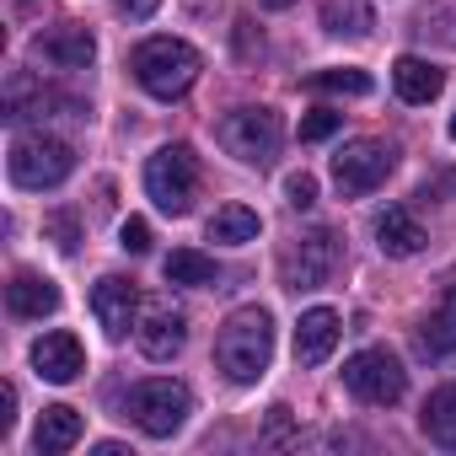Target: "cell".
<instances>
[{
  "mask_svg": "<svg viewBox=\"0 0 456 456\" xmlns=\"http://www.w3.org/2000/svg\"><path fill=\"white\" fill-rule=\"evenodd\" d=\"M285 199H290V209H312V204H317V177H312V172L285 177Z\"/></svg>",
  "mask_w": 456,
  "mask_h": 456,
  "instance_id": "cell-29",
  "label": "cell"
},
{
  "mask_svg": "<svg viewBox=\"0 0 456 456\" xmlns=\"http://www.w3.org/2000/svg\"><path fill=\"white\" fill-rule=\"evenodd\" d=\"M312 92H328V97H370V76L365 70H354V65H338V70H317L312 81H306Z\"/></svg>",
  "mask_w": 456,
  "mask_h": 456,
  "instance_id": "cell-24",
  "label": "cell"
},
{
  "mask_svg": "<svg viewBox=\"0 0 456 456\" xmlns=\"http://www.w3.org/2000/svg\"><path fill=\"white\" fill-rule=\"evenodd\" d=\"M17 429V387L6 381V387H0V435H12Z\"/></svg>",
  "mask_w": 456,
  "mask_h": 456,
  "instance_id": "cell-31",
  "label": "cell"
},
{
  "mask_svg": "<svg viewBox=\"0 0 456 456\" xmlns=\"http://www.w3.org/2000/svg\"><path fill=\"white\" fill-rule=\"evenodd\" d=\"M322 33L328 38H370V28H376V17H370V6L365 0H322Z\"/></svg>",
  "mask_w": 456,
  "mask_h": 456,
  "instance_id": "cell-22",
  "label": "cell"
},
{
  "mask_svg": "<svg viewBox=\"0 0 456 456\" xmlns=\"http://www.w3.org/2000/svg\"><path fill=\"white\" fill-rule=\"evenodd\" d=\"M338 124H344V113H328V108H322V113H306V118H301V140H306V145L333 140V134H338Z\"/></svg>",
  "mask_w": 456,
  "mask_h": 456,
  "instance_id": "cell-26",
  "label": "cell"
},
{
  "mask_svg": "<svg viewBox=\"0 0 456 456\" xmlns=\"http://www.w3.org/2000/svg\"><path fill=\"white\" fill-rule=\"evenodd\" d=\"M419 354L424 360H445L456 354V285L440 296V306L419 322Z\"/></svg>",
  "mask_w": 456,
  "mask_h": 456,
  "instance_id": "cell-17",
  "label": "cell"
},
{
  "mask_svg": "<svg viewBox=\"0 0 456 456\" xmlns=\"http://www.w3.org/2000/svg\"><path fill=\"white\" fill-rule=\"evenodd\" d=\"M209 242H225V248H248V242H258V232H264V220H258V209H248V204H220L215 215H209Z\"/></svg>",
  "mask_w": 456,
  "mask_h": 456,
  "instance_id": "cell-18",
  "label": "cell"
},
{
  "mask_svg": "<svg viewBox=\"0 0 456 456\" xmlns=\"http://www.w3.org/2000/svg\"><path fill=\"white\" fill-rule=\"evenodd\" d=\"M118 248H124V253H151V220L129 215V220L118 225Z\"/></svg>",
  "mask_w": 456,
  "mask_h": 456,
  "instance_id": "cell-28",
  "label": "cell"
},
{
  "mask_svg": "<svg viewBox=\"0 0 456 456\" xmlns=\"http://www.w3.org/2000/svg\"><path fill=\"white\" fill-rule=\"evenodd\" d=\"M269 360H274V317L264 306H237L215 333V365L225 370V381L248 387L269 370Z\"/></svg>",
  "mask_w": 456,
  "mask_h": 456,
  "instance_id": "cell-1",
  "label": "cell"
},
{
  "mask_svg": "<svg viewBox=\"0 0 456 456\" xmlns=\"http://www.w3.org/2000/svg\"><path fill=\"white\" fill-rule=\"evenodd\" d=\"M280 269H285V285H290V290H317V285H328L333 269H338V237L328 232V225L296 237Z\"/></svg>",
  "mask_w": 456,
  "mask_h": 456,
  "instance_id": "cell-9",
  "label": "cell"
},
{
  "mask_svg": "<svg viewBox=\"0 0 456 456\" xmlns=\"http://www.w3.org/2000/svg\"><path fill=\"white\" fill-rule=\"evenodd\" d=\"M124 413L134 419L140 435H151V440H172V435L188 424V413H193V392H188L183 381H172V376H151V381L129 387Z\"/></svg>",
  "mask_w": 456,
  "mask_h": 456,
  "instance_id": "cell-3",
  "label": "cell"
},
{
  "mask_svg": "<svg viewBox=\"0 0 456 456\" xmlns=\"http://www.w3.org/2000/svg\"><path fill=\"white\" fill-rule=\"evenodd\" d=\"M424 225L413 220V209H403V204H392L381 220H376V248L387 253V258H413V253H424Z\"/></svg>",
  "mask_w": 456,
  "mask_h": 456,
  "instance_id": "cell-15",
  "label": "cell"
},
{
  "mask_svg": "<svg viewBox=\"0 0 456 456\" xmlns=\"http://www.w3.org/2000/svg\"><path fill=\"white\" fill-rule=\"evenodd\" d=\"M285 440H290V408L274 403V408H269V424H264V435H258V445H285Z\"/></svg>",
  "mask_w": 456,
  "mask_h": 456,
  "instance_id": "cell-30",
  "label": "cell"
},
{
  "mask_svg": "<svg viewBox=\"0 0 456 456\" xmlns=\"http://www.w3.org/2000/svg\"><path fill=\"white\" fill-rule=\"evenodd\" d=\"M38 54L54 60L60 70H86V65L97 60V38H92L86 28H60V33L38 38Z\"/></svg>",
  "mask_w": 456,
  "mask_h": 456,
  "instance_id": "cell-19",
  "label": "cell"
},
{
  "mask_svg": "<svg viewBox=\"0 0 456 456\" xmlns=\"http://www.w3.org/2000/svg\"><path fill=\"white\" fill-rule=\"evenodd\" d=\"M44 232L54 237V248H60V253H76V242H81V232H76V215H65V209L44 220Z\"/></svg>",
  "mask_w": 456,
  "mask_h": 456,
  "instance_id": "cell-27",
  "label": "cell"
},
{
  "mask_svg": "<svg viewBox=\"0 0 456 456\" xmlns=\"http://www.w3.org/2000/svg\"><path fill=\"white\" fill-rule=\"evenodd\" d=\"M33 370L44 376V381H54V387H65V381H76L81 370H86V349H81V338L76 333H44L38 344H33Z\"/></svg>",
  "mask_w": 456,
  "mask_h": 456,
  "instance_id": "cell-12",
  "label": "cell"
},
{
  "mask_svg": "<svg viewBox=\"0 0 456 456\" xmlns=\"http://www.w3.org/2000/svg\"><path fill=\"white\" fill-rule=\"evenodd\" d=\"M397 167V151L387 140H349L338 156H333V188L344 199H360L370 188H381Z\"/></svg>",
  "mask_w": 456,
  "mask_h": 456,
  "instance_id": "cell-8",
  "label": "cell"
},
{
  "mask_svg": "<svg viewBox=\"0 0 456 456\" xmlns=\"http://www.w3.org/2000/svg\"><path fill=\"white\" fill-rule=\"evenodd\" d=\"M258 6H269V12H285V6H296V0H258Z\"/></svg>",
  "mask_w": 456,
  "mask_h": 456,
  "instance_id": "cell-33",
  "label": "cell"
},
{
  "mask_svg": "<svg viewBox=\"0 0 456 456\" xmlns=\"http://www.w3.org/2000/svg\"><path fill=\"white\" fill-rule=\"evenodd\" d=\"M338 333H344V322H338L333 306H312V312H301V322H296V360H301L306 370H317V365L338 349Z\"/></svg>",
  "mask_w": 456,
  "mask_h": 456,
  "instance_id": "cell-13",
  "label": "cell"
},
{
  "mask_svg": "<svg viewBox=\"0 0 456 456\" xmlns=\"http://www.w3.org/2000/svg\"><path fill=\"white\" fill-rule=\"evenodd\" d=\"M419 33L445 44V49H456V0H435V6H424L419 12Z\"/></svg>",
  "mask_w": 456,
  "mask_h": 456,
  "instance_id": "cell-25",
  "label": "cell"
},
{
  "mask_svg": "<svg viewBox=\"0 0 456 456\" xmlns=\"http://www.w3.org/2000/svg\"><path fill=\"white\" fill-rule=\"evenodd\" d=\"M145 193L156 199V209L167 215H188L193 209V193H199V156L193 145H161L151 161H145Z\"/></svg>",
  "mask_w": 456,
  "mask_h": 456,
  "instance_id": "cell-6",
  "label": "cell"
},
{
  "mask_svg": "<svg viewBox=\"0 0 456 456\" xmlns=\"http://www.w3.org/2000/svg\"><path fill=\"white\" fill-rule=\"evenodd\" d=\"M6 172H12L17 188L44 193V188H60V183L76 172V151H70L60 134H22V140H12Z\"/></svg>",
  "mask_w": 456,
  "mask_h": 456,
  "instance_id": "cell-4",
  "label": "cell"
},
{
  "mask_svg": "<svg viewBox=\"0 0 456 456\" xmlns=\"http://www.w3.org/2000/svg\"><path fill=\"white\" fill-rule=\"evenodd\" d=\"M280 140H285V118L264 102L258 108H232L220 118V145L248 167H269L280 156Z\"/></svg>",
  "mask_w": 456,
  "mask_h": 456,
  "instance_id": "cell-5",
  "label": "cell"
},
{
  "mask_svg": "<svg viewBox=\"0 0 456 456\" xmlns=\"http://www.w3.org/2000/svg\"><path fill=\"white\" fill-rule=\"evenodd\" d=\"M344 387L370 408H392L408 392V370L392 349H360V354L344 360Z\"/></svg>",
  "mask_w": 456,
  "mask_h": 456,
  "instance_id": "cell-7",
  "label": "cell"
},
{
  "mask_svg": "<svg viewBox=\"0 0 456 456\" xmlns=\"http://www.w3.org/2000/svg\"><path fill=\"white\" fill-rule=\"evenodd\" d=\"M167 285H215V258L193 253V248H177L167 264H161Z\"/></svg>",
  "mask_w": 456,
  "mask_h": 456,
  "instance_id": "cell-23",
  "label": "cell"
},
{
  "mask_svg": "<svg viewBox=\"0 0 456 456\" xmlns=\"http://www.w3.org/2000/svg\"><path fill=\"white\" fill-rule=\"evenodd\" d=\"M419 429L429 435V445H440V451H456V387H435V392L424 397Z\"/></svg>",
  "mask_w": 456,
  "mask_h": 456,
  "instance_id": "cell-21",
  "label": "cell"
},
{
  "mask_svg": "<svg viewBox=\"0 0 456 456\" xmlns=\"http://www.w3.org/2000/svg\"><path fill=\"white\" fill-rule=\"evenodd\" d=\"M392 86H397V97H403L408 108H424V102H435V97H440L445 76H440L429 60H419V54H403V60L392 65Z\"/></svg>",
  "mask_w": 456,
  "mask_h": 456,
  "instance_id": "cell-16",
  "label": "cell"
},
{
  "mask_svg": "<svg viewBox=\"0 0 456 456\" xmlns=\"http://www.w3.org/2000/svg\"><path fill=\"white\" fill-rule=\"evenodd\" d=\"M81 413L70 408V403H54V408H44L38 413V429H33V445L38 451H49V456H60V451H70L76 440H81Z\"/></svg>",
  "mask_w": 456,
  "mask_h": 456,
  "instance_id": "cell-20",
  "label": "cell"
},
{
  "mask_svg": "<svg viewBox=\"0 0 456 456\" xmlns=\"http://www.w3.org/2000/svg\"><path fill=\"white\" fill-rule=\"evenodd\" d=\"M451 140H456V118H451Z\"/></svg>",
  "mask_w": 456,
  "mask_h": 456,
  "instance_id": "cell-34",
  "label": "cell"
},
{
  "mask_svg": "<svg viewBox=\"0 0 456 456\" xmlns=\"http://www.w3.org/2000/svg\"><path fill=\"white\" fill-rule=\"evenodd\" d=\"M6 306H12V317H49V312H60V285L33 269H17L6 285Z\"/></svg>",
  "mask_w": 456,
  "mask_h": 456,
  "instance_id": "cell-14",
  "label": "cell"
},
{
  "mask_svg": "<svg viewBox=\"0 0 456 456\" xmlns=\"http://www.w3.org/2000/svg\"><path fill=\"white\" fill-rule=\"evenodd\" d=\"M129 70L156 102H177L199 81V49L183 44V38H145L129 60Z\"/></svg>",
  "mask_w": 456,
  "mask_h": 456,
  "instance_id": "cell-2",
  "label": "cell"
},
{
  "mask_svg": "<svg viewBox=\"0 0 456 456\" xmlns=\"http://www.w3.org/2000/svg\"><path fill=\"white\" fill-rule=\"evenodd\" d=\"M134 344H140V354H145V360L167 365V360H177V354H183V344H188V317H183V312H172L167 301H151V306H145V317L134 322Z\"/></svg>",
  "mask_w": 456,
  "mask_h": 456,
  "instance_id": "cell-10",
  "label": "cell"
},
{
  "mask_svg": "<svg viewBox=\"0 0 456 456\" xmlns=\"http://www.w3.org/2000/svg\"><path fill=\"white\" fill-rule=\"evenodd\" d=\"M156 6H161V0H118V12H124V17H134V22L156 17Z\"/></svg>",
  "mask_w": 456,
  "mask_h": 456,
  "instance_id": "cell-32",
  "label": "cell"
},
{
  "mask_svg": "<svg viewBox=\"0 0 456 456\" xmlns=\"http://www.w3.org/2000/svg\"><path fill=\"white\" fill-rule=\"evenodd\" d=\"M134 306H140L134 280H124V274H102V280L92 285V312H97V322H102L108 338H129V328H134Z\"/></svg>",
  "mask_w": 456,
  "mask_h": 456,
  "instance_id": "cell-11",
  "label": "cell"
}]
</instances>
